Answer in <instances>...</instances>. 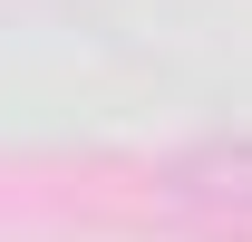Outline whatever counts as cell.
Listing matches in <instances>:
<instances>
[{"label": "cell", "mask_w": 252, "mask_h": 242, "mask_svg": "<svg viewBox=\"0 0 252 242\" xmlns=\"http://www.w3.org/2000/svg\"><path fill=\"white\" fill-rule=\"evenodd\" d=\"M214 175H223V194H243V204H252V146H233V155L214 165Z\"/></svg>", "instance_id": "obj_1"}]
</instances>
